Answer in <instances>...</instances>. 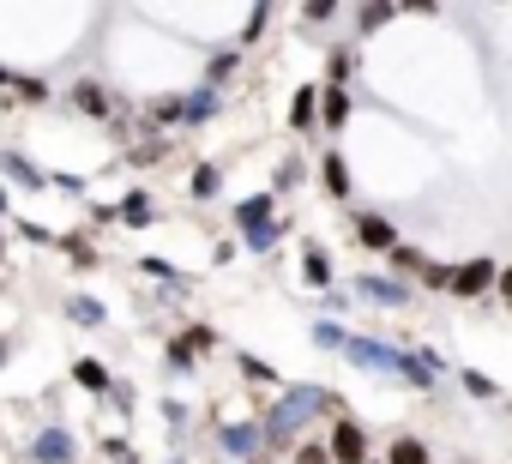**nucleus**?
<instances>
[{"instance_id":"nucleus-1","label":"nucleus","mask_w":512,"mask_h":464,"mask_svg":"<svg viewBox=\"0 0 512 464\" xmlns=\"http://www.w3.org/2000/svg\"><path fill=\"white\" fill-rule=\"evenodd\" d=\"M320 410H332V392H320V386H296V392H284V398L272 404V416H266V440H272V446H290V440L302 434V422L320 416Z\"/></svg>"},{"instance_id":"nucleus-2","label":"nucleus","mask_w":512,"mask_h":464,"mask_svg":"<svg viewBox=\"0 0 512 464\" xmlns=\"http://www.w3.org/2000/svg\"><path fill=\"white\" fill-rule=\"evenodd\" d=\"M344 356H350L356 368H380V374H404V350H392V344H374V338H350V344H344Z\"/></svg>"},{"instance_id":"nucleus-3","label":"nucleus","mask_w":512,"mask_h":464,"mask_svg":"<svg viewBox=\"0 0 512 464\" xmlns=\"http://www.w3.org/2000/svg\"><path fill=\"white\" fill-rule=\"evenodd\" d=\"M488 290H500V266L494 260H464L458 278H452V296H488Z\"/></svg>"},{"instance_id":"nucleus-4","label":"nucleus","mask_w":512,"mask_h":464,"mask_svg":"<svg viewBox=\"0 0 512 464\" xmlns=\"http://www.w3.org/2000/svg\"><path fill=\"white\" fill-rule=\"evenodd\" d=\"M332 458H338V464H368V434H362V422L344 416V422L332 428Z\"/></svg>"},{"instance_id":"nucleus-5","label":"nucleus","mask_w":512,"mask_h":464,"mask_svg":"<svg viewBox=\"0 0 512 464\" xmlns=\"http://www.w3.org/2000/svg\"><path fill=\"white\" fill-rule=\"evenodd\" d=\"M31 464H73V434L67 428H43L31 440Z\"/></svg>"},{"instance_id":"nucleus-6","label":"nucleus","mask_w":512,"mask_h":464,"mask_svg":"<svg viewBox=\"0 0 512 464\" xmlns=\"http://www.w3.org/2000/svg\"><path fill=\"white\" fill-rule=\"evenodd\" d=\"M217 440H223V452H229V458H253V452L266 446V428H260V422H229Z\"/></svg>"},{"instance_id":"nucleus-7","label":"nucleus","mask_w":512,"mask_h":464,"mask_svg":"<svg viewBox=\"0 0 512 464\" xmlns=\"http://www.w3.org/2000/svg\"><path fill=\"white\" fill-rule=\"evenodd\" d=\"M356 242H362V248H374V254H392V248H398V229H392L386 217L362 211V217H356Z\"/></svg>"},{"instance_id":"nucleus-8","label":"nucleus","mask_w":512,"mask_h":464,"mask_svg":"<svg viewBox=\"0 0 512 464\" xmlns=\"http://www.w3.org/2000/svg\"><path fill=\"white\" fill-rule=\"evenodd\" d=\"M362 284V302H380V308H404L416 290L410 284H398V278H356Z\"/></svg>"},{"instance_id":"nucleus-9","label":"nucleus","mask_w":512,"mask_h":464,"mask_svg":"<svg viewBox=\"0 0 512 464\" xmlns=\"http://www.w3.org/2000/svg\"><path fill=\"white\" fill-rule=\"evenodd\" d=\"M0 169H7L13 181H25L31 193H37V187H55V175H43V169H37V163H31L25 151H0Z\"/></svg>"},{"instance_id":"nucleus-10","label":"nucleus","mask_w":512,"mask_h":464,"mask_svg":"<svg viewBox=\"0 0 512 464\" xmlns=\"http://www.w3.org/2000/svg\"><path fill=\"white\" fill-rule=\"evenodd\" d=\"M235 223H241V236H253V229L278 223V217H272V193H253V199H241V205H235Z\"/></svg>"},{"instance_id":"nucleus-11","label":"nucleus","mask_w":512,"mask_h":464,"mask_svg":"<svg viewBox=\"0 0 512 464\" xmlns=\"http://www.w3.org/2000/svg\"><path fill=\"white\" fill-rule=\"evenodd\" d=\"M320 91H326V85H302V91H296V103H290V127H314V115H320Z\"/></svg>"},{"instance_id":"nucleus-12","label":"nucleus","mask_w":512,"mask_h":464,"mask_svg":"<svg viewBox=\"0 0 512 464\" xmlns=\"http://www.w3.org/2000/svg\"><path fill=\"white\" fill-rule=\"evenodd\" d=\"M320 175H326V193H332V199H350V163H344L338 151H326Z\"/></svg>"},{"instance_id":"nucleus-13","label":"nucleus","mask_w":512,"mask_h":464,"mask_svg":"<svg viewBox=\"0 0 512 464\" xmlns=\"http://www.w3.org/2000/svg\"><path fill=\"white\" fill-rule=\"evenodd\" d=\"M302 278H308L314 290L332 284V260H326V248H302Z\"/></svg>"},{"instance_id":"nucleus-14","label":"nucleus","mask_w":512,"mask_h":464,"mask_svg":"<svg viewBox=\"0 0 512 464\" xmlns=\"http://www.w3.org/2000/svg\"><path fill=\"white\" fill-rule=\"evenodd\" d=\"M73 103H79L85 115H115V103H109V97H103V85H91V79H85V85H73Z\"/></svg>"},{"instance_id":"nucleus-15","label":"nucleus","mask_w":512,"mask_h":464,"mask_svg":"<svg viewBox=\"0 0 512 464\" xmlns=\"http://www.w3.org/2000/svg\"><path fill=\"white\" fill-rule=\"evenodd\" d=\"M320 115H326V127H344V121H350V97H344L338 85H326V91H320Z\"/></svg>"},{"instance_id":"nucleus-16","label":"nucleus","mask_w":512,"mask_h":464,"mask_svg":"<svg viewBox=\"0 0 512 464\" xmlns=\"http://www.w3.org/2000/svg\"><path fill=\"white\" fill-rule=\"evenodd\" d=\"M73 380H79L85 392H115V386H109V368H103V362H91V356L73 368Z\"/></svg>"},{"instance_id":"nucleus-17","label":"nucleus","mask_w":512,"mask_h":464,"mask_svg":"<svg viewBox=\"0 0 512 464\" xmlns=\"http://www.w3.org/2000/svg\"><path fill=\"white\" fill-rule=\"evenodd\" d=\"M386 464H428V446L404 434V440H392V452H386Z\"/></svg>"},{"instance_id":"nucleus-18","label":"nucleus","mask_w":512,"mask_h":464,"mask_svg":"<svg viewBox=\"0 0 512 464\" xmlns=\"http://www.w3.org/2000/svg\"><path fill=\"white\" fill-rule=\"evenodd\" d=\"M211 109H217V85H199V91L187 97V121H205Z\"/></svg>"},{"instance_id":"nucleus-19","label":"nucleus","mask_w":512,"mask_h":464,"mask_svg":"<svg viewBox=\"0 0 512 464\" xmlns=\"http://www.w3.org/2000/svg\"><path fill=\"white\" fill-rule=\"evenodd\" d=\"M67 314H73L79 326H103V302H91V296H73V302H67Z\"/></svg>"},{"instance_id":"nucleus-20","label":"nucleus","mask_w":512,"mask_h":464,"mask_svg":"<svg viewBox=\"0 0 512 464\" xmlns=\"http://www.w3.org/2000/svg\"><path fill=\"white\" fill-rule=\"evenodd\" d=\"M314 344H320V350H344V344H350V332H344L338 320H320V326H314Z\"/></svg>"},{"instance_id":"nucleus-21","label":"nucleus","mask_w":512,"mask_h":464,"mask_svg":"<svg viewBox=\"0 0 512 464\" xmlns=\"http://www.w3.org/2000/svg\"><path fill=\"white\" fill-rule=\"evenodd\" d=\"M458 380H464V392H470V398H500V386H494V380H488L482 368H464Z\"/></svg>"},{"instance_id":"nucleus-22","label":"nucleus","mask_w":512,"mask_h":464,"mask_svg":"<svg viewBox=\"0 0 512 464\" xmlns=\"http://www.w3.org/2000/svg\"><path fill=\"white\" fill-rule=\"evenodd\" d=\"M187 193H193V199H211V193H217V163H199V169H193V187H187Z\"/></svg>"},{"instance_id":"nucleus-23","label":"nucleus","mask_w":512,"mask_h":464,"mask_svg":"<svg viewBox=\"0 0 512 464\" xmlns=\"http://www.w3.org/2000/svg\"><path fill=\"white\" fill-rule=\"evenodd\" d=\"M278 236H284V223H266V229H253V236H247V248H253V254H272Z\"/></svg>"},{"instance_id":"nucleus-24","label":"nucleus","mask_w":512,"mask_h":464,"mask_svg":"<svg viewBox=\"0 0 512 464\" xmlns=\"http://www.w3.org/2000/svg\"><path fill=\"white\" fill-rule=\"evenodd\" d=\"M121 217H127V223H151V199H145V193H127V199H121Z\"/></svg>"},{"instance_id":"nucleus-25","label":"nucleus","mask_w":512,"mask_h":464,"mask_svg":"<svg viewBox=\"0 0 512 464\" xmlns=\"http://www.w3.org/2000/svg\"><path fill=\"white\" fill-rule=\"evenodd\" d=\"M392 266H398V272H428V260H422L410 242H398V248H392Z\"/></svg>"},{"instance_id":"nucleus-26","label":"nucleus","mask_w":512,"mask_h":464,"mask_svg":"<svg viewBox=\"0 0 512 464\" xmlns=\"http://www.w3.org/2000/svg\"><path fill=\"white\" fill-rule=\"evenodd\" d=\"M241 374H247V380H260V386H278V368H266L260 356H241Z\"/></svg>"},{"instance_id":"nucleus-27","label":"nucleus","mask_w":512,"mask_h":464,"mask_svg":"<svg viewBox=\"0 0 512 464\" xmlns=\"http://www.w3.org/2000/svg\"><path fill=\"white\" fill-rule=\"evenodd\" d=\"M296 464H332V446H314V440H302V446H296Z\"/></svg>"},{"instance_id":"nucleus-28","label":"nucleus","mask_w":512,"mask_h":464,"mask_svg":"<svg viewBox=\"0 0 512 464\" xmlns=\"http://www.w3.org/2000/svg\"><path fill=\"white\" fill-rule=\"evenodd\" d=\"M350 67H356V61H350V55H344V49H338V55H332V61H326V73H332V85H338V91H344V79H350Z\"/></svg>"},{"instance_id":"nucleus-29","label":"nucleus","mask_w":512,"mask_h":464,"mask_svg":"<svg viewBox=\"0 0 512 464\" xmlns=\"http://www.w3.org/2000/svg\"><path fill=\"white\" fill-rule=\"evenodd\" d=\"M356 19H362V31H380V25H386V19H392V7H362V13H356Z\"/></svg>"},{"instance_id":"nucleus-30","label":"nucleus","mask_w":512,"mask_h":464,"mask_svg":"<svg viewBox=\"0 0 512 464\" xmlns=\"http://www.w3.org/2000/svg\"><path fill=\"white\" fill-rule=\"evenodd\" d=\"M19 97H25V103H43V97H49V85H43V79H19Z\"/></svg>"},{"instance_id":"nucleus-31","label":"nucleus","mask_w":512,"mask_h":464,"mask_svg":"<svg viewBox=\"0 0 512 464\" xmlns=\"http://www.w3.org/2000/svg\"><path fill=\"white\" fill-rule=\"evenodd\" d=\"M187 344H193V356H199V350H211V344H217V332H211V326H193V332H187Z\"/></svg>"},{"instance_id":"nucleus-32","label":"nucleus","mask_w":512,"mask_h":464,"mask_svg":"<svg viewBox=\"0 0 512 464\" xmlns=\"http://www.w3.org/2000/svg\"><path fill=\"white\" fill-rule=\"evenodd\" d=\"M229 73H235V55H211V85L229 79Z\"/></svg>"},{"instance_id":"nucleus-33","label":"nucleus","mask_w":512,"mask_h":464,"mask_svg":"<svg viewBox=\"0 0 512 464\" xmlns=\"http://www.w3.org/2000/svg\"><path fill=\"white\" fill-rule=\"evenodd\" d=\"M187 362H193V344H187V338H181V344H169V368H187Z\"/></svg>"},{"instance_id":"nucleus-34","label":"nucleus","mask_w":512,"mask_h":464,"mask_svg":"<svg viewBox=\"0 0 512 464\" xmlns=\"http://www.w3.org/2000/svg\"><path fill=\"white\" fill-rule=\"evenodd\" d=\"M296 175H302V163H296V157H284V163H278V187H290Z\"/></svg>"},{"instance_id":"nucleus-35","label":"nucleus","mask_w":512,"mask_h":464,"mask_svg":"<svg viewBox=\"0 0 512 464\" xmlns=\"http://www.w3.org/2000/svg\"><path fill=\"white\" fill-rule=\"evenodd\" d=\"M109 458H115V464H139V458H133V446H127V440H109Z\"/></svg>"},{"instance_id":"nucleus-36","label":"nucleus","mask_w":512,"mask_h":464,"mask_svg":"<svg viewBox=\"0 0 512 464\" xmlns=\"http://www.w3.org/2000/svg\"><path fill=\"white\" fill-rule=\"evenodd\" d=\"M500 296H506V302H512V266H506V272H500Z\"/></svg>"},{"instance_id":"nucleus-37","label":"nucleus","mask_w":512,"mask_h":464,"mask_svg":"<svg viewBox=\"0 0 512 464\" xmlns=\"http://www.w3.org/2000/svg\"><path fill=\"white\" fill-rule=\"evenodd\" d=\"M0 85H19V79H13V73H7V67H0Z\"/></svg>"},{"instance_id":"nucleus-38","label":"nucleus","mask_w":512,"mask_h":464,"mask_svg":"<svg viewBox=\"0 0 512 464\" xmlns=\"http://www.w3.org/2000/svg\"><path fill=\"white\" fill-rule=\"evenodd\" d=\"M0 362H7V338H0Z\"/></svg>"}]
</instances>
